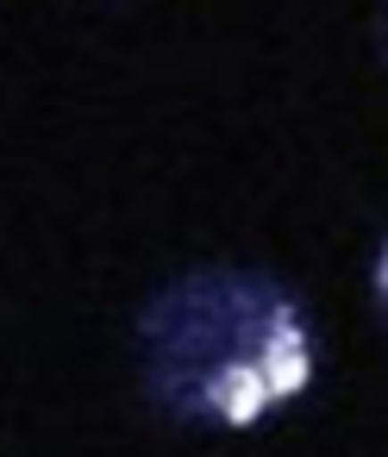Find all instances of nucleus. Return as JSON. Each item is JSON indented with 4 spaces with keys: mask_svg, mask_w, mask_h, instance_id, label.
Wrapping results in <instances>:
<instances>
[{
    "mask_svg": "<svg viewBox=\"0 0 388 457\" xmlns=\"http://www.w3.org/2000/svg\"><path fill=\"white\" fill-rule=\"evenodd\" d=\"M144 395L188 426H257L313 382V326L263 270H188L138 320Z\"/></svg>",
    "mask_w": 388,
    "mask_h": 457,
    "instance_id": "obj_1",
    "label": "nucleus"
},
{
    "mask_svg": "<svg viewBox=\"0 0 388 457\" xmlns=\"http://www.w3.org/2000/svg\"><path fill=\"white\" fill-rule=\"evenodd\" d=\"M376 295H382V307H388V251H382V263H376Z\"/></svg>",
    "mask_w": 388,
    "mask_h": 457,
    "instance_id": "obj_2",
    "label": "nucleus"
},
{
    "mask_svg": "<svg viewBox=\"0 0 388 457\" xmlns=\"http://www.w3.org/2000/svg\"><path fill=\"white\" fill-rule=\"evenodd\" d=\"M382 57H388V7H382Z\"/></svg>",
    "mask_w": 388,
    "mask_h": 457,
    "instance_id": "obj_3",
    "label": "nucleus"
}]
</instances>
